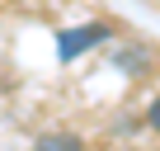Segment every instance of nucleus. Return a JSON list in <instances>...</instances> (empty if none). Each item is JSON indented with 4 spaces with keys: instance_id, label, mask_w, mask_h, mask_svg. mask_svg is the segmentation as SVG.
I'll return each mask as SVG.
<instances>
[{
    "instance_id": "3",
    "label": "nucleus",
    "mask_w": 160,
    "mask_h": 151,
    "mask_svg": "<svg viewBox=\"0 0 160 151\" xmlns=\"http://www.w3.org/2000/svg\"><path fill=\"white\" fill-rule=\"evenodd\" d=\"M146 118H151V128H155V132H160V99H155V104H151V113H146Z\"/></svg>"
},
{
    "instance_id": "1",
    "label": "nucleus",
    "mask_w": 160,
    "mask_h": 151,
    "mask_svg": "<svg viewBox=\"0 0 160 151\" xmlns=\"http://www.w3.org/2000/svg\"><path fill=\"white\" fill-rule=\"evenodd\" d=\"M104 24H85V29H71L66 38H61V57H75L80 47H94V43H104Z\"/></svg>"
},
{
    "instance_id": "2",
    "label": "nucleus",
    "mask_w": 160,
    "mask_h": 151,
    "mask_svg": "<svg viewBox=\"0 0 160 151\" xmlns=\"http://www.w3.org/2000/svg\"><path fill=\"white\" fill-rule=\"evenodd\" d=\"M38 151H85V146L71 132H47V137H38Z\"/></svg>"
}]
</instances>
